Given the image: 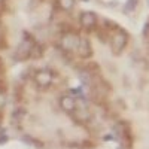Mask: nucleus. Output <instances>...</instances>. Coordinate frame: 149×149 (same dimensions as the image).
Masks as SVG:
<instances>
[{"mask_svg":"<svg viewBox=\"0 0 149 149\" xmlns=\"http://www.w3.org/2000/svg\"><path fill=\"white\" fill-rule=\"evenodd\" d=\"M127 42H128V36L124 30H119V31H115L112 34V39H110V45H112V49H113L115 54H121L124 49L127 46Z\"/></svg>","mask_w":149,"mask_h":149,"instance_id":"nucleus-1","label":"nucleus"},{"mask_svg":"<svg viewBox=\"0 0 149 149\" xmlns=\"http://www.w3.org/2000/svg\"><path fill=\"white\" fill-rule=\"evenodd\" d=\"M148 3H149V0H148Z\"/></svg>","mask_w":149,"mask_h":149,"instance_id":"nucleus-11","label":"nucleus"},{"mask_svg":"<svg viewBox=\"0 0 149 149\" xmlns=\"http://www.w3.org/2000/svg\"><path fill=\"white\" fill-rule=\"evenodd\" d=\"M136 5H137V0H130V2L125 5V9H127V10H134Z\"/></svg>","mask_w":149,"mask_h":149,"instance_id":"nucleus-9","label":"nucleus"},{"mask_svg":"<svg viewBox=\"0 0 149 149\" xmlns=\"http://www.w3.org/2000/svg\"><path fill=\"white\" fill-rule=\"evenodd\" d=\"M78 54L79 57L82 58H88L93 55V48L90 45V40L88 39H84V37H81V40H79V45H78Z\"/></svg>","mask_w":149,"mask_h":149,"instance_id":"nucleus-5","label":"nucleus"},{"mask_svg":"<svg viewBox=\"0 0 149 149\" xmlns=\"http://www.w3.org/2000/svg\"><path fill=\"white\" fill-rule=\"evenodd\" d=\"M79 21H81V26L84 29L91 30L97 26V15L94 12H82L79 17Z\"/></svg>","mask_w":149,"mask_h":149,"instance_id":"nucleus-3","label":"nucleus"},{"mask_svg":"<svg viewBox=\"0 0 149 149\" xmlns=\"http://www.w3.org/2000/svg\"><path fill=\"white\" fill-rule=\"evenodd\" d=\"M58 5L61 9H64V10H69L73 8L74 5V0H58Z\"/></svg>","mask_w":149,"mask_h":149,"instance_id":"nucleus-8","label":"nucleus"},{"mask_svg":"<svg viewBox=\"0 0 149 149\" xmlns=\"http://www.w3.org/2000/svg\"><path fill=\"white\" fill-rule=\"evenodd\" d=\"M60 104H61V107H63L66 112L76 110V102H74L72 97H69V95H63V97H61Z\"/></svg>","mask_w":149,"mask_h":149,"instance_id":"nucleus-6","label":"nucleus"},{"mask_svg":"<svg viewBox=\"0 0 149 149\" xmlns=\"http://www.w3.org/2000/svg\"><path fill=\"white\" fill-rule=\"evenodd\" d=\"M6 103V93L3 90H0V107H3Z\"/></svg>","mask_w":149,"mask_h":149,"instance_id":"nucleus-10","label":"nucleus"},{"mask_svg":"<svg viewBox=\"0 0 149 149\" xmlns=\"http://www.w3.org/2000/svg\"><path fill=\"white\" fill-rule=\"evenodd\" d=\"M115 133L118 136V139L121 142H128L130 145V130H128V125H127V122H124V121H119L116 125H115Z\"/></svg>","mask_w":149,"mask_h":149,"instance_id":"nucleus-4","label":"nucleus"},{"mask_svg":"<svg viewBox=\"0 0 149 149\" xmlns=\"http://www.w3.org/2000/svg\"><path fill=\"white\" fill-rule=\"evenodd\" d=\"M34 82L39 86H42V88H45V86H48L52 82V73L49 70H45V69L37 70L34 73Z\"/></svg>","mask_w":149,"mask_h":149,"instance_id":"nucleus-2","label":"nucleus"},{"mask_svg":"<svg viewBox=\"0 0 149 149\" xmlns=\"http://www.w3.org/2000/svg\"><path fill=\"white\" fill-rule=\"evenodd\" d=\"M42 54H43V46H42L40 43H36L34 48H33V51H31V55H33L34 58H40Z\"/></svg>","mask_w":149,"mask_h":149,"instance_id":"nucleus-7","label":"nucleus"}]
</instances>
